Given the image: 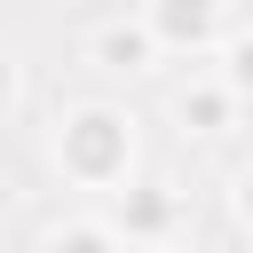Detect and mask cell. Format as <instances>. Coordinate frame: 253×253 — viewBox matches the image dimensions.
Segmentation results:
<instances>
[{"label":"cell","instance_id":"obj_1","mask_svg":"<svg viewBox=\"0 0 253 253\" xmlns=\"http://www.w3.org/2000/svg\"><path fill=\"white\" fill-rule=\"evenodd\" d=\"M55 166H63V182H79V190H119V182H134V119L111 111V103H79V111L55 126Z\"/></svg>","mask_w":253,"mask_h":253},{"label":"cell","instance_id":"obj_5","mask_svg":"<svg viewBox=\"0 0 253 253\" xmlns=\"http://www.w3.org/2000/svg\"><path fill=\"white\" fill-rule=\"evenodd\" d=\"M174 119H182L190 134H221V126L237 119V95L221 87V71H213V79H190V87L174 95Z\"/></svg>","mask_w":253,"mask_h":253},{"label":"cell","instance_id":"obj_9","mask_svg":"<svg viewBox=\"0 0 253 253\" xmlns=\"http://www.w3.org/2000/svg\"><path fill=\"white\" fill-rule=\"evenodd\" d=\"M229 213L253 229V166H237V182H229Z\"/></svg>","mask_w":253,"mask_h":253},{"label":"cell","instance_id":"obj_7","mask_svg":"<svg viewBox=\"0 0 253 253\" xmlns=\"http://www.w3.org/2000/svg\"><path fill=\"white\" fill-rule=\"evenodd\" d=\"M221 87L237 103H253V32H229L221 40Z\"/></svg>","mask_w":253,"mask_h":253},{"label":"cell","instance_id":"obj_4","mask_svg":"<svg viewBox=\"0 0 253 253\" xmlns=\"http://www.w3.org/2000/svg\"><path fill=\"white\" fill-rule=\"evenodd\" d=\"M87 63H95V71H126V79H134V71H150V63H158V40H150V24H142V16H111V24H95V32H87Z\"/></svg>","mask_w":253,"mask_h":253},{"label":"cell","instance_id":"obj_6","mask_svg":"<svg viewBox=\"0 0 253 253\" xmlns=\"http://www.w3.org/2000/svg\"><path fill=\"white\" fill-rule=\"evenodd\" d=\"M47 253H126V237L111 221H55L47 229Z\"/></svg>","mask_w":253,"mask_h":253},{"label":"cell","instance_id":"obj_3","mask_svg":"<svg viewBox=\"0 0 253 253\" xmlns=\"http://www.w3.org/2000/svg\"><path fill=\"white\" fill-rule=\"evenodd\" d=\"M174 221H182V198H174L166 182H119L111 229H119L126 245H166V237H174Z\"/></svg>","mask_w":253,"mask_h":253},{"label":"cell","instance_id":"obj_10","mask_svg":"<svg viewBox=\"0 0 253 253\" xmlns=\"http://www.w3.org/2000/svg\"><path fill=\"white\" fill-rule=\"evenodd\" d=\"M166 253H182V245H166Z\"/></svg>","mask_w":253,"mask_h":253},{"label":"cell","instance_id":"obj_2","mask_svg":"<svg viewBox=\"0 0 253 253\" xmlns=\"http://www.w3.org/2000/svg\"><path fill=\"white\" fill-rule=\"evenodd\" d=\"M142 24H150V40L174 47V55L221 47V0H142Z\"/></svg>","mask_w":253,"mask_h":253},{"label":"cell","instance_id":"obj_8","mask_svg":"<svg viewBox=\"0 0 253 253\" xmlns=\"http://www.w3.org/2000/svg\"><path fill=\"white\" fill-rule=\"evenodd\" d=\"M16 95H24V63H16L8 47H0V119L16 111Z\"/></svg>","mask_w":253,"mask_h":253}]
</instances>
